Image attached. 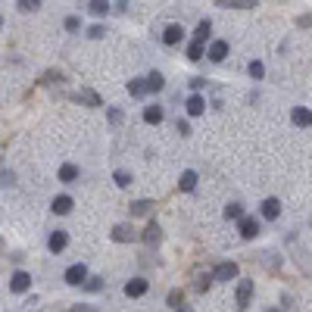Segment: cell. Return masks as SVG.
<instances>
[{"instance_id":"23","label":"cell","mask_w":312,"mask_h":312,"mask_svg":"<svg viewBox=\"0 0 312 312\" xmlns=\"http://www.w3.org/2000/svg\"><path fill=\"white\" fill-rule=\"evenodd\" d=\"M215 6H234V9H250V6H256V0H218Z\"/></svg>"},{"instance_id":"35","label":"cell","mask_w":312,"mask_h":312,"mask_svg":"<svg viewBox=\"0 0 312 312\" xmlns=\"http://www.w3.org/2000/svg\"><path fill=\"white\" fill-rule=\"evenodd\" d=\"M203 88H206V78H191V91L194 94H200Z\"/></svg>"},{"instance_id":"39","label":"cell","mask_w":312,"mask_h":312,"mask_svg":"<svg viewBox=\"0 0 312 312\" xmlns=\"http://www.w3.org/2000/svg\"><path fill=\"white\" fill-rule=\"evenodd\" d=\"M297 25H300V28H309V25H312V16H309V13H306V16H300V19H297Z\"/></svg>"},{"instance_id":"13","label":"cell","mask_w":312,"mask_h":312,"mask_svg":"<svg viewBox=\"0 0 312 312\" xmlns=\"http://www.w3.org/2000/svg\"><path fill=\"white\" fill-rule=\"evenodd\" d=\"M50 209H53L56 215H66V212H72V197H69V194H60V197H53Z\"/></svg>"},{"instance_id":"8","label":"cell","mask_w":312,"mask_h":312,"mask_svg":"<svg viewBox=\"0 0 312 312\" xmlns=\"http://www.w3.org/2000/svg\"><path fill=\"white\" fill-rule=\"evenodd\" d=\"M150 291V281L147 278H131L128 284H125V297H144Z\"/></svg>"},{"instance_id":"4","label":"cell","mask_w":312,"mask_h":312,"mask_svg":"<svg viewBox=\"0 0 312 312\" xmlns=\"http://www.w3.org/2000/svg\"><path fill=\"white\" fill-rule=\"evenodd\" d=\"M259 212H262V218H269V222H275V218L281 215V200H278V197H269V200H262Z\"/></svg>"},{"instance_id":"20","label":"cell","mask_w":312,"mask_h":312,"mask_svg":"<svg viewBox=\"0 0 312 312\" xmlns=\"http://www.w3.org/2000/svg\"><path fill=\"white\" fill-rule=\"evenodd\" d=\"M147 91H150L147 88V78H131V82H128V94L131 97H144Z\"/></svg>"},{"instance_id":"6","label":"cell","mask_w":312,"mask_h":312,"mask_svg":"<svg viewBox=\"0 0 312 312\" xmlns=\"http://www.w3.org/2000/svg\"><path fill=\"white\" fill-rule=\"evenodd\" d=\"M181 38H184V28L178 25V22L166 25V31H163V44H166V47H175V44H181Z\"/></svg>"},{"instance_id":"36","label":"cell","mask_w":312,"mask_h":312,"mask_svg":"<svg viewBox=\"0 0 312 312\" xmlns=\"http://www.w3.org/2000/svg\"><path fill=\"white\" fill-rule=\"evenodd\" d=\"M100 287H103V281H100V278H88L85 291H91V294H94V291H100Z\"/></svg>"},{"instance_id":"18","label":"cell","mask_w":312,"mask_h":312,"mask_svg":"<svg viewBox=\"0 0 312 312\" xmlns=\"http://www.w3.org/2000/svg\"><path fill=\"white\" fill-rule=\"evenodd\" d=\"M75 100H78V103H88V106H103V100H100L91 88H82V91L75 94Z\"/></svg>"},{"instance_id":"16","label":"cell","mask_w":312,"mask_h":312,"mask_svg":"<svg viewBox=\"0 0 312 312\" xmlns=\"http://www.w3.org/2000/svg\"><path fill=\"white\" fill-rule=\"evenodd\" d=\"M184 109H188V115H200V112L206 109V100H203L200 94H191L188 100H184Z\"/></svg>"},{"instance_id":"17","label":"cell","mask_w":312,"mask_h":312,"mask_svg":"<svg viewBox=\"0 0 312 312\" xmlns=\"http://www.w3.org/2000/svg\"><path fill=\"white\" fill-rule=\"evenodd\" d=\"M206 53H209V50H206V44H203V41H197V38H194V41L188 44V60H191V63H197V60H203V56H206Z\"/></svg>"},{"instance_id":"34","label":"cell","mask_w":312,"mask_h":312,"mask_svg":"<svg viewBox=\"0 0 312 312\" xmlns=\"http://www.w3.org/2000/svg\"><path fill=\"white\" fill-rule=\"evenodd\" d=\"M66 28H69V31H78V28H82V19H78V16H69V19H66Z\"/></svg>"},{"instance_id":"38","label":"cell","mask_w":312,"mask_h":312,"mask_svg":"<svg viewBox=\"0 0 312 312\" xmlns=\"http://www.w3.org/2000/svg\"><path fill=\"white\" fill-rule=\"evenodd\" d=\"M175 128H178V131H181L184 137H188V134H191V125H188V122H184V119H178V122H175Z\"/></svg>"},{"instance_id":"7","label":"cell","mask_w":312,"mask_h":312,"mask_svg":"<svg viewBox=\"0 0 312 312\" xmlns=\"http://www.w3.org/2000/svg\"><path fill=\"white\" fill-rule=\"evenodd\" d=\"M69 247V234H66V231H53V234L47 237V250L50 253H63Z\"/></svg>"},{"instance_id":"40","label":"cell","mask_w":312,"mask_h":312,"mask_svg":"<svg viewBox=\"0 0 312 312\" xmlns=\"http://www.w3.org/2000/svg\"><path fill=\"white\" fill-rule=\"evenodd\" d=\"M72 312H97V309H91V306H72Z\"/></svg>"},{"instance_id":"41","label":"cell","mask_w":312,"mask_h":312,"mask_svg":"<svg viewBox=\"0 0 312 312\" xmlns=\"http://www.w3.org/2000/svg\"><path fill=\"white\" fill-rule=\"evenodd\" d=\"M265 312H281V309H265Z\"/></svg>"},{"instance_id":"30","label":"cell","mask_w":312,"mask_h":312,"mask_svg":"<svg viewBox=\"0 0 312 312\" xmlns=\"http://www.w3.org/2000/svg\"><path fill=\"white\" fill-rule=\"evenodd\" d=\"M88 9H91V16H106L109 3H103V0H91V3H88Z\"/></svg>"},{"instance_id":"25","label":"cell","mask_w":312,"mask_h":312,"mask_svg":"<svg viewBox=\"0 0 312 312\" xmlns=\"http://www.w3.org/2000/svg\"><path fill=\"white\" fill-rule=\"evenodd\" d=\"M112 181L119 184V188H128V184H131L134 178H131V172H125V169H115V172H112Z\"/></svg>"},{"instance_id":"37","label":"cell","mask_w":312,"mask_h":312,"mask_svg":"<svg viewBox=\"0 0 312 312\" xmlns=\"http://www.w3.org/2000/svg\"><path fill=\"white\" fill-rule=\"evenodd\" d=\"M109 122H112V125H122V109L109 106Z\"/></svg>"},{"instance_id":"24","label":"cell","mask_w":312,"mask_h":312,"mask_svg":"<svg viewBox=\"0 0 312 312\" xmlns=\"http://www.w3.org/2000/svg\"><path fill=\"white\" fill-rule=\"evenodd\" d=\"M147 88H150V91H163V88H166L163 72H150V75H147Z\"/></svg>"},{"instance_id":"31","label":"cell","mask_w":312,"mask_h":312,"mask_svg":"<svg viewBox=\"0 0 312 312\" xmlns=\"http://www.w3.org/2000/svg\"><path fill=\"white\" fill-rule=\"evenodd\" d=\"M169 306H175V312L184 306V291H169Z\"/></svg>"},{"instance_id":"33","label":"cell","mask_w":312,"mask_h":312,"mask_svg":"<svg viewBox=\"0 0 312 312\" xmlns=\"http://www.w3.org/2000/svg\"><path fill=\"white\" fill-rule=\"evenodd\" d=\"M41 6V0H19V9H25V13H28V9H38Z\"/></svg>"},{"instance_id":"1","label":"cell","mask_w":312,"mask_h":312,"mask_svg":"<svg viewBox=\"0 0 312 312\" xmlns=\"http://www.w3.org/2000/svg\"><path fill=\"white\" fill-rule=\"evenodd\" d=\"M63 278H66V284H72V287H85V284H88V265H85V262L69 265Z\"/></svg>"},{"instance_id":"42","label":"cell","mask_w":312,"mask_h":312,"mask_svg":"<svg viewBox=\"0 0 312 312\" xmlns=\"http://www.w3.org/2000/svg\"><path fill=\"white\" fill-rule=\"evenodd\" d=\"M178 312H191V309H178Z\"/></svg>"},{"instance_id":"28","label":"cell","mask_w":312,"mask_h":312,"mask_svg":"<svg viewBox=\"0 0 312 312\" xmlns=\"http://www.w3.org/2000/svg\"><path fill=\"white\" fill-rule=\"evenodd\" d=\"M41 82H44V85H60V82H66V75H63V72H56V69H50V72H44V75H41Z\"/></svg>"},{"instance_id":"27","label":"cell","mask_w":312,"mask_h":312,"mask_svg":"<svg viewBox=\"0 0 312 312\" xmlns=\"http://www.w3.org/2000/svg\"><path fill=\"white\" fill-rule=\"evenodd\" d=\"M247 72H250V78H253V82H259V78H265V66H262L259 60H253V63L247 66Z\"/></svg>"},{"instance_id":"29","label":"cell","mask_w":312,"mask_h":312,"mask_svg":"<svg viewBox=\"0 0 312 312\" xmlns=\"http://www.w3.org/2000/svg\"><path fill=\"white\" fill-rule=\"evenodd\" d=\"M209 28H212V22H209V19H200V22H197V31H194V34H197V41H206V38H209Z\"/></svg>"},{"instance_id":"19","label":"cell","mask_w":312,"mask_h":312,"mask_svg":"<svg viewBox=\"0 0 312 312\" xmlns=\"http://www.w3.org/2000/svg\"><path fill=\"white\" fill-rule=\"evenodd\" d=\"M163 106H156V103H153V106H144V122L147 125H159V122H163Z\"/></svg>"},{"instance_id":"10","label":"cell","mask_w":312,"mask_h":312,"mask_svg":"<svg viewBox=\"0 0 312 312\" xmlns=\"http://www.w3.org/2000/svg\"><path fill=\"white\" fill-rule=\"evenodd\" d=\"M112 240H119V244H128V240H137V231H134V225H115V228H112Z\"/></svg>"},{"instance_id":"12","label":"cell","mask_w":312,"mask_h":312,"mask_svg":"<svg viewBox=\"0 0 312 312\" xmlns=\"http://www.w3.org/2000/svg\"><path fill=\"white\" fill-rule=\"evenodd\" d=\"M291 119H294V125H300V128H309V125H312V109H306V106H294Z\"/></svg>"},{"instance_id":"21","label":"cell","mask_w":312,"mask_h":312,"mask_svg":"<svg viewBox=\"0 0 312 312\" xmlns=\"http://www.w3.org/2000/svg\"><path fill=\"white\" fill-rule=\"evenodd\" d=\"M75 178H78V166H72V163L60 166V181H63V184H72Z\"/></svg>"},{"instance_id":"3","label":"cell","mask_w":312,"mask_h":312,"mask_svg":"<svg viewBox=\"0 0 312 312\" xmlns=\"http://www.w3.org/2000/svg\"><path fill=\"white\" fill-rule=\"evenodd\" d=\"M31 287V275L28 272H13V278H9V291L13 294H25Z\"/></svg>"},{"instance_id":"26","label":"cell","mask_w":312,"mask_h":312,"mask_svg":"<svg viewBox=\"0 0 312 312\" xmlns=\"http://www.w3.org/2000/svg\"><path fill=\"white\" fill-rule=\"evenodd\" d=\"M225 218H234V222H240V218H244V206H240V203H228V206H225Z\"/></svg>"},{"instance_id":"5","label":"cell","mask_w":312,"mask_h":312,"mask_svg":"<svg viewBox=\"0 0 312 312\" xmlns=\"http://www.w3.org/2000/svg\"><path fill=\"white\" fill-rule=\"evenodd\" d=\"M212 278H215V281H231V278H237V262H218L215 272H212Z\"/></svg>"},{"instance_id":"22","label":"cell","mask_w":312,"mask_h":312,"mask_svg":"<svg viewBox=\"0 0 312 312\" xmlns=\"http://www.w3.org/2000/svg\"><path fill=\"white\" fill-rule=\"evenodd\" d=\"M128 209H131V215H147L150 209H153V200H134Z\"/></svg>"},{"instance_id":"9","label":"cell","mask_w":312,"mask_h":312,"mask_svg":"<svg viewBox=\"0 0 312 312\" xmlns=\"http://www.w3.org/2000/svg\"><path fill=\"white\" fill-rule=\"evenodd\" d=\"M250 297H253V281L244 278L237 284V309H247L250 306Z\"/></svg>"},{"instance_id":"11","label":"cell","mask_w":312,"mask_h":312,"mask_svg":"<svg viewBox=\"0 0 312 312\" xmlns=\"http://www.w3.org/2000/svg\"><path fill=\"white\" fill-rule=\"evenodd\" d=\"M141 237H144V244H147V247H156L159 240H163V228H159L156 222H150V225L144 228V234H141Z\"/></svg>"},{"instance_id":"2","label":"cell","mask_w":312,"mask_h":312,"mask_svg":"<svg viewBox=\"0 0 312 312\" xmlns=\"http://www.w3.org/2000/svg\"><path fill=\"white\" fill-rule=\"evenodd\" d=\"M237 231H240V237H244V240H253V237L262 231V228H259V218H256V215H244V218L237 222Z\"/></svg>"},{"instance_id":"32","label":"cell","mask_w":312,"mask_h":312,"mask_svg":"<svg viewBox=\"0 0 312 312\" xmlns=\"http://www.w3.org/2000/svg\"><path fill=\"white\" fill-rule=\"evenodd\" d=\"M103 34H106V28H103V25H91V28H88V38H94V41L103 38Z\"/></svg>"},{"instance_id":"14","label":"cell","mask_w":312,"mask_h":312,"mask_svg":"<svg viewBox=\"0 0 312 312\" xmlns=\"http://www.w3.org/2000/svg\"><path fill=\"white\" fill-rule=\"evenodd\" d=\"M206 56H209L212 63H222L225 56H228V41H212V44H209V53H206Z\"/></svg>"},{"instance_id":"15","label":"cell","mask_w":312,"mask_h":312,"mask_svg":"<svg viewBox=\"0 0 312 312\" xmlns=\"http://www.w3.org/2000/svg\"><path fill=\"white\" fill-rule=\"evenodd\" d=\"M178 188H181L184 194H191L194 188H197V172H194V169H184L181 178H178Z\"/></svg>"}]
</instances>
